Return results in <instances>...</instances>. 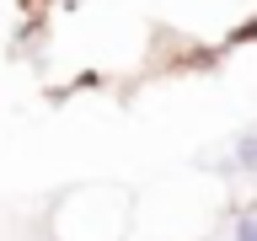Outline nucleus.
I'll list each match as a JSON object with an SVG mask.
<instances>
[{"instance_id":"nucleus-1","label":"nucleus","mask_w":257,"mask_h":241,"mask_svg":"<svg viewBox=\"0 0 257 241\" xmlns=\"http://www.w3.org/2000/svg\"><path fill=\"white\" fill-rule=\"evenodd\" d=\"M236 241H257V220H246V225H241V230H236Z\"/></svg>"}]
</instances>
